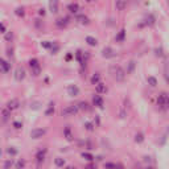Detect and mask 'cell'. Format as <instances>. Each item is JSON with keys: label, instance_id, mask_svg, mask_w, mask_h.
Instances as JSON below:
<instances>
[{"label": "cell", "instance_id": "obj_38", "mask_svg": "<svg viewBox=\"0 0 169 169\" xmlns=\"http://www.w3.org/2000/svg\"><path fill=\"white\" fill-rule=\"evenodd\" d=\"M16 166H17V168H24V166H25V161H24V160L21 161V160H20L17 164H16Z\"/></svg>", "mask_w": 169, "mask_h": 169}, {"label": "cell", "instance_id": "obj_37", "mask_svg": "<svg viewBox=\"0 0 169 169\" xmlns=\"http://www.w3.org/2000/svg\"><path fill=\"white\" fill-rule=\"evenodd\" d=\"M6 32H7L6 25H4L3 23H0V33H6Z\"/></svg>", "mask_w": 169, "mask_h": 169}, {"label": "cell", "instance_id": "obj_44", "mask_svg": "<svg viewBox=\"0 0 169 169\" xmlns=\"http://www.w3.org/2000/svg\"><path fill=\"white\" fill-rule=\"evenodd\" d=\"M168 7H169V0H168Z\"/></svg>", "mask_w": 169, "mask_h": 169}, {"label": "cell", "instance_id": "obj_36", "mask_svg": "<svg viewBox=\"0 0 169 169\" xmlns=\"http://www.w3.org/2000/svg\"><path fill=\"white\" fill-rule=\"evenodd\" d=\"M16 15H17V16H24V15H25L24 8H17V9H16Z\"/></svg>", "mask_w": 169, "mask_h": 169}, {"label": "cell", "instance_id": "obj_32", "mask_svg": "<svg viewBox=\"0 0 169 169\" xmlns=\"http://www.w3.org/2000/svg\"><path fill=\"white\" fill-rule=\"evenodd\" d=\"M53 45H54V42H50V41H44L42 42V46L45 49H52Z\"/></svg>", "mask_w": 169, "mask_h": 169}, {"label": "cell", "instance_id": "obj_9", "mask_svg": "<svg viewBox=\"0 0 169 169\" xmlns=\"http://www.w3.org/2000/svg\"><path fill=\"white\" fill-rule=\"evenodd\" d=\"M11 70V63L8 61L3 60V58H0V73H8Z\"/></svg>", "mask_w": 169, "mask_h": 169}, {"label": "cell", "instance_id": "obj_26", "mask_svg": "<svg viewBox=\"0 0 169 169\" xmlns=\"http://www.w3.org/2000/svg\"><path fill=\"white\" fill-rule=\"evenodd\" d=\"M54 164H56V166L61 168V166H63L66 164V160H65V159H62V157H56L54 159Z\"/></svg>", "mask_w": 169, "mask_h": 169}, {"label": "cell", "instance_id": "obj_16", "mask_svg": "<svg viewBox=\"0 0 169 169\" xmlns=\"http://www.w3.org/2000/svg\"><path fill=\"white\" fill-rule=\"evenodd\" d=\"M124 40H126V31L122 29V31L118 32V35L115 36V41H116V42H123Z\"/></svg>", "mask_w": 169, "mask_h": 169}, {"label": "cell", "instance_id": "obj_15", "mask_svg": "<svg viewBox=\"0 0 169 169\" xmlns=\"http://www.w3.org/2000/svg\"><path fill=\"white\" fill-rule=\"evenodd\" d=\"M67 11L70 12V13L73 15H77L78 12H79V6H78V3H72L67 6Z\"/></svg>", "mask_w": 169, "mask_h": 169}, {"label": "cell", "instance_id": "obj_29", "mask_svg": "<svg viewBox=\"0 0 169 169\" xmlns=\"http://www.w3.org/2000/svg\"><path fill=\"white\" fill-rule=\"evenodd\" d=\"M78 107H79V111H81V110H83V111H89V110H90L89 103H87V102H81V103L78 104Z\"/></svg>", "mask_w": 169, "mask_h": 169}, {"label": "cell", "instance_id": "obj_23", "mask_svg": "<svg viewBox=\"0 0 169 169\" xmlns=\"http://www.w3.org/2000/svg\"><path fill=\"white\" fill-rule=\"evenodd\" d=\"M54 110H56L54 103H49L48 104V108L45 110V115H46V116H50V115H53V114H54Z\"/></svg>", "mask_w": 169, "mask_h": 169}, {"label": "cell", "instance_id": "obj_12", "mask_svg": "<svg viewBox=\"0 0 169 169\" xmlns=\"http://www.w3.org/2000/svg\"><path fill=\"white\" fill-rule=\"evenodd\" d=\"M95 90H97V92L98 94H106L107 92V86L104 85V83H102V82H98L97 85H95Z\"/></svg>", "mask_w": 169, "mask_h": 169}, {"label": "cell", "instance_id": "obj_18", "mask_svg": "<svg viewBox=\"0 0 169 169\" xmlns=\"http://www.w3.org/2000/svg\"><path fill=\"white\" fill-rule=\"evenodd\" d=\"M63 136H65L66 140H69V141L73 140V134H72V129H70L69 126H66L65 129H63Z\"/></svg>", "mask_w": 169, "mask_h": 169}, {"label": "cell", "instance_id": "obj_14", "mask_svg": "<svg viewBox=\"0 0 169 169\" xmlns=\"http://www.w3.org/2000/svg\"><path fill=\"white\" fill-rule=\"evenodd\" d=\"M7 107H8L11 111H13V110H17L19 107H20V103H19L17 99H11L8 103H7Z\"/></svg>", "mask_w": 169, "mask_h": 169}, {"label": "cell", "instance_id": "obj_4", "mask_svg": "<svg viewBox=\"0 0 169 169\" xmlns=\"http://www.w3.org/2000/svg\"><path fill=\"white\" fill-rule=\"evenodd\" d=\"M168 98H169V94L166 92H160L157 97V106L160 107L161 110H166V102H168Z\"/></svg>", "mask_w": 169, "mask_h": 169}, {"label": "cell", "instance_id": "obj_19", "mask_svg": "<svg viewBox=\"0 0 169 169\" xmlns=\"http://www.w3.org/2000/svg\"><path fill=\"white\" fill-rule=\"evenodd\" d=\"M11 110L8 108V107H6V108L1 110V118H3V122H7L9 119V116H11Z\"/></svg>", "mask_w": 169, "mask_h": 169}, {"label": "cell", "instance_id": "obj_10", "mask_svg": "<svg viewBox=\"0 0 169 169\" xmlns=\"http://www.w3.org/2000/svg\"><path fill=\"white\" fill-rule=\"evenodd\" d=\"M79 92H81V90L77 85H70V86H67V94L70 97H78Z\"/></svg>", "mask_w": 169, "mask_h": 169}, {"label": "cell", "instance_id": "obj_2", "mask_svg": "<svg viewBox=\"0 0 169 169\" xmlns=\"http://www.w3.org/2000/svg\"><path fill=\"white\" fill-rule=\"evenodd\" d=\"M28 66H29V69H31L32 74L35 75V77H37V75L41 74V65H40L37 58H31V60L28 61Z\"/></svg>", "mask_w": 169, "mask_h": 169}, {"label": "cell", "instance_id": "obj_6", "mask_svg": "<svg viewBox=\"0 0 169 169\" xmlns=\"http://www.w3.org/2000/svg\"><path fill=\"white\" fill-rule=\"evenodd\" d=\"M92 104H94L95 107H99V108H103V104H104V99L103 97L100 94H95L94 97H92Z\"/></svg>", "mask_w": 169, "mask_h": 169}, {"label": "cell", "instance_id": "obj_7", "mask_svg": "<svg viewBox=\"0 0 169 169\" xmlns=\"http://www.w3.org/2000/svg\"><path fill=\"white\" fill-rule=\"evenodd\" d=\"M46 152H48V149L44 148V149H40V151L36 153L35 159L36 161H37V164H42L44 161H45V157H46Z\"/></svg>", "mask_w": 169, "mask_h": 169}, {"label": "cell", "instance_id": "obj_13", "mask_svg": "<svg viewBox=\"0 0 169 169\" xmlns=\"http://www.w3.org/2000/svg\"><path fill=\"white\" fill-rule=\"evenodd\" d=\"M127 7V1L126 0H115V8L116 11H124Z\"/></svg>", "mask_w": 169, "mask_h": 169}, {"label": "cell", "instance_id": "obj_25", "mask_svg": "<svg viewBox=\"0 0 169 169\" xmlns=\"http://www.w3.org/2000/svg\"><path fill=\"white\" fill-rule=\"evenodd\" d=\"M90 82H91V85H97L98 82H100V74L99 73H95V74H92V77L90 78Z\"/></svg>", "mask_w": 169, "mask_h": 169}, {"label": "cell", "instance_id": "obj_33", "mask_svg": "<svg viewBox=\"0 0 169 169\" xmlns=\"http://www.w3.org/2000/svg\"><path fill=\"white\" fill-rule=\"evenodd\" d=\"M145 20H147L145 23L148 24V25H153V24H155V17H153V16H151V15H149V16L145 19Z\"/></svg>", "mask_w": 169, "mask_h": 169}, {"label": "cell", "instance_id": "obj_21", "mask_svg": "<svg viewBox=\"0 0 169 169\" xmlns=\"http://www.w3.org/2000/svg\"><path fill=\"white\" fill-rule=\"evenodd\" d=\"M75 20H77L78 23H81V24H89V17H87V16H85V15H78L77 13Z\"/></svg>", "mask_w": 169, "mask_h": 169}, {"label": "cell", "instance_id": "obj_39", "mask_svg": "<svg viewBox=\"0 0 169 169\" xmlns=\"http://www.w3.org/2000/svg\"><path fill=\"white\" fill-rule=\"evenodd\" d=\"M13 165V163H12V161H7L6 164H4V166H6V168H8V166H12Z\"/></svg>", "mask_w": 169, "mask_h": 169}, {"label": "cell", "instance_id": "obj_40", "mask_svg": "<svg viewBox=\"0 0 169 169\" xmlns=\"http://www.w3.org/2000/svg\"><path fill=\"white\" fill-rule=\"evenodd\" d=\"M38 13H40L41 16H45V9H44V8H41L40 11H38Z\"/></svg>", "mask_w": 169, "mask_h": 169}, {"label": "cell", "instance_id": "obj_28", "mask_svg": "<svg viewBox=\"0 0 169 169\" xmlns=\"http://www.w3.org/2000/svg\"><path fill=\"white\" fill-rule=\"evenodd\" d=\"M82 157L85 159L86 161H94L95 160L94 156H92L91 153H87V152H83V153H82Z\"/></svg>", "mask_w": 169, "mask_h": 169}, {"label": "cell", "instance_id": "obj_41", "mask_svg": "<svg viewBox=\"0 0 169 169\" xmlns=\"http://www.w3.org/2000/svg\"><path fill=\"white\" fill-rule=\"evenodd\" d=\"M69 60H72V54H67V56H66V61H69Z\"/></svg>", "mask_w": 169, "mask_h": 169}, {"label": "cell", "instance_id": "obj_34", "mask_svg": "<svg viewBox=\"0 0 169 169\" xmlns=\"http://www.w3.org/2000/svg\"><path fill=\"white\" fill-rule=\"evenodd\" d=\"M134 69H135V62H134V61H131V62H129L128 63V70H127V74H129V73H132V72H134Z\"/></svg>", "mask_w": 169, "mask_h": 169}, {"label": "cell", "instance_id": "obj_3", "mask_svg": "<svg viewBox=\"0 0 169 169\" xmlns=\"http://www.w3.org/2000/svg\"><path fill=\"white\" fill-rule=\"evenodd\" d=\"M79 112V107L74 106V104H70V106H66L65 108H62V111H61V115L65 118H69V116H75V115Z\"/></svg>", "mask_w": 169, "mask_h": 169}, {"label": "cell", "instance_id": "obj_27", "mask_svg": "<svg viewBox=\"0 0 169 169\" xmlns=\"http://www.w3.org/2000/svg\"><path fill=\"white\" fill-rule=\"evenodd\" d=\"M135 141H136L138 144L143 143V141H144V134H143V132H138V134L135 135Z\"/></svg>", "mask_w": 169, "mask_h": 169}, {"label": "cell", "instance_id": "obj_5", "mask_svg": "<svg viewBox=\"0 0 169 169\" xmlns=\"http://www.w3.org/2000/svg\"><path fill=\"white\" fill-rule=\"evenodd\" d=\"M46 134V131L44 128H35L31 131V138L35 139V140H37V139H41L44 136V135Z\"/></svg>", "mask_w": 169, "mask_h": 169}, {"label": "cell", "instance_id": "obj_11", "mask_svg": "<svg viewBox=\"0 0 169 169\" xmlns=\"http://www.w3.org/2000/svg\"><path fill=\"white\" fill-rule=\"evenodd\" d=\"M24 78H25V70H24L23 67H17L16 72H15V79L20 82V81H23Z\"/></svg>", "mask_w": 169, "mask_h": 169}, {"label": "cell", "instance_id": "obj_1", "mask_svg": "<svg viewBox=\"0 0 169 169\" xmlns=\"http://www.w3.org/2000/svg\"><path fill=\"white\" fill-rule=\"evenodd\" d=\"M110 74H111V77L114 78L116 82H123L124 78H126V74L127 73L124 72L123 69H122L119 65H114L110 67Z\"/></svg>", "mask_w": 169, "mask_h": 169}, {"label": "cell", "instance_id": "obj_24", "mask_svg": "<svg viewBox=\"0 0 169 169\" xmlns=\"http://www.w3.org/2000/svg\"><path fill=\"white\" fill-rule=\"evenodd\" d=\"M50 11L53 12V13H57L58 12V0H50Z\"/></svg>", "mask_w": 169, "mask_h": 169}, {"label": "cell", "instance_id": "obj_42", "mask_svg": "<svg viewBox=\"0 0 169 169\" xmlns=\"http://www.w3.org/2000/svg\"><path fill=\"white\" fill-rule=\"evenodd\" d=\"M165 81L169 83V75H168V74H165Z\"/></svg>", "mask_w": 169, "mask_h": 169}, {"label": "cell", "instance_id": "obj_8", "mask_svg": "<svg viewBox=\"0 0 169 169\" xmlns=\"http://www.w3.org/2000/svg\"><path fill=\"white\" fill-rule=\"evenodd\" d=\"M102 56H103L104 58H114V57H116V52H115L112 48H110V46H106V48L102 50Z\"/></svg>", "mask_w": 169, "mask_h": 169}, {"label": "cell", "instance_id": "obj_43", "mask_svg": "<svg viewBox=\"0 0 169 169\" xmlns=\"http://www.w3.org/2000/svg\"><path fill=\"white\" fill-rule=\"evenodd\" d=\"M0 156H1V149H0Z\"/></svg>", "mask_w": 169, "mask_h": 169}, {"label": "cell", "instance_id": "obj_20", "mask_svg": "<svg viewBox=\"0 0 169 169\" xmlns=\"http://www.w3.org/2000/svg\"><path fill=\"white\" fill-rule=\"evenodd\" d=\"M85 41H86L87 45H90V46H97L98 45V40L95 37H92V36H86Z\"/></svg>", "mask_w": 169, "mask_h": 169}, {"label": "cell", "instance_id": "obj_17", "mask_svg": "<svg viewBox=\"0 0 169 169\" xmlns=\"http://www.w3.org/2000/svg\"><path fill=\"white\" fill-rule=\"evenodd\" d=\"M147 83H148L152 89H155V87L157 86L159 82H157V79H156V77H153V75H149V77H147Z\"/></svg>", "mask_w": 169, "mask_h": 169}, {"label": "cell", "instance_id": "obj_35", "mask_svg": "<svg viewBox=\"0 0 169 169\" xmlns=\"http://www.w3.org/2000/svg\"><path fill=\"white\" fill-rule=\"evenodd\" d=\"M12 126H13V128H15V129H20V128H23V123H20V122H13V123H12Z\"/></svg>", "mask_w": 169, "mask_h": 169}, {"label": "cell", "instance_id": "obj_22", "mask_svg": "<svg viewBox=\"0 0 169 169\" xmlns=\"http://www.w3.org/2000/svg\"><path fill=\"white\" fill-rule=\"evenodd\" d=\"M56 24H57V26H60V28H63V26H66L67 24H69V19H67V17H61V19H58V20L56 21Z\"/></svg>", "mask_w": 169, "mask_h": 169}, {"label": "cell", "instance_id": "obj_30", "mask_svg": "<svg viewBox=\"0 0 169 169\" xmlns=\"http://www.w3.org/2000/svg\"><path fill=\"white\" fill-rule=\"evenodd\" d=\"M7 153H8L9 156H16L19 153V151L15 148V147H9V148L7 149Z\"/></svg>", "mask_w": 169, "mask_h": 169}, {"label": "cell", "instance_id": "obj_31", "mask_svg": "<svg viewBox=\"0 0 169 169\" xmlns=\"http://www.w3.org/2000/svg\"><path fill=\"white\" fill-rule=\"evenodd\" d=\"M85 128H86L89 132H92L95 129V124H92L91 122H86V123H85Z\"/></svg>", "mask_w": 169, "mask_h": 169}]
</instances>
